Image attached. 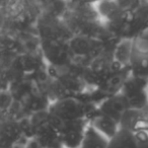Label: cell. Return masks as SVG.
I'll return each mask as SVG.
<instances>
[{
	"mask_svg": "<svg viewBox=\"0 0 148 148\" xmlns=\"http://www.w3.org/2000/svg\"><path fill=\"white\" fill-rule=\"evenodd\" d=\"M62 126L63 122L47 109L32 120V137L37 139L44 148H63Z\"/></svg>",
	"mask_w": 148,
	"mask_h": 148,
	"instance_id": "cell-1",
	"label": "cell"
},
{
	"mask_svg": "<svg viewBox=\"0 0 148 148\" xmlns=\"http://www.w3.org/2000/svg\"><path fill=\"white\" fill-rule=\"evenodd\" d=\"M88 124L89 119H78L63 122L61 134L63 148L80 147Z\"/></svg>",
	"mask_w": 148,
	"mask_h": 148,
	"instance_id": "cell-4",
	"label": "cell"
},
{
	"mask_svg": "<svg viewBox=\"0 0 148 148\" xmlns=\"http://www.w3.org/2000/svg\"><path fill=\"white\" fill-rule=\"evenodd\" d=\"M23 134L21 125L10 117H0V148H12Z\"/></svg>",
	"mask_w": 148,
	"mask_h": 148,
	"instance_id": "cell-7",
	"label": "cell"
},
{
	"mask_svg": "<svg viewBox=\"0 0 148 148\" xmlns=\"http://www.w3.org/2000/svg\"><path fill=\"white\" fill-rule=\"evenodd\" d=\"M120 91L126 97L132 109H141L148 105V78L130 74Z\"/></svg>",
	"mask_w": 148,
	"mask_h": 148,
	"instance_id": "cell-3",
	"label": "cell"
},
{
	"mask_svg": "<svg viewBox=\"0 0 148 148\" xmlns=\"http://www.w3.org/2000/svg\"><path fill=\"white\" fill-rule=\"evenodd\" d=\"M128 109H130L129 101L125 95L121 91H119L114 95H108L101 101H99L95 108V113L109 116L118 121L120 124L121 117Z\"/></svg>",
	"mask_w": 148,
	"mask_h": 148,
	"instance_id": "cell-5",
	"label": "cell"
},
{
	"mask_svg": "<svg viewBox=\"0 0 148 148\" xmlns=\"http://www.w3.org/2000/svg\"><path fill=\"white\" fill-rule=\"evenodd\" d=\"M136 148H148V132L141 131L135 133Z\"/></svg>",
	"mask_w": 148,
	"mask_h": 148,
	"instance_id": "cell-12",
	"label": "cell"
},
{
	"mask_svg": "<svg viewBox=\"0 0 148 148\" xmlns=\"http://www.w3.org/2000/svg\"><path fill=\"white\" fill-rule=\"evenodd\" d=\"M120 127L134 133L148 132V105L141 109H128L120 120Z\"/></svg>",
	"mask_w": 148,
	"mask_h": 148,
	"instance_id": "cell-6",
	"label": "cell"
},
{
	"mask_svg": "<svg viewBox=\"0 0 148 148\" xmlns=\"http://www.w3.org/2000/svg\"><path fill=\"white\" fill-rule=\"evenodd\" d=\"M108 143L109 138L97 131L92 125L88 124L79 148H108Z\"/></svg>",
	"mask_w": 148,
	"mask_h": 148,
	"instance_id": "cell-11",
	"label": "cell"
},
{
	"mask_svg": "<svg viewBox=\"0 0 148 148\" xmlns=\"http://www.w3.org/2000/svg\"><path fill=\"white\" fill-rule=\"evenodd\" d=\"M25 148H44L43 146L40 144V142L37 139H35L34 137H32L29 140V143L27 144V147Z\"/></svg>",
	"mask_w": 148,
	"mask_h": 148,
	"instance_id": "cell-13",
	"label": "cell"
},
{
	"mask_svg": "<svg viewBox=\"0 0 148 148\" xmlns=\"http://www.w3.org/2000/svg\"><path fill=\"white\" fill-rule=\"evenodd\" d=\"M108 148H136L135 133L120 127L115 135L109 139Z\"/></svg>",
	"mask_w": 148,
	"mask_h": 148,
	"instance_id": "cell-10",
	"label": "cell"
},
{
	"mask_svg": "<svg viewBox=\"0 0 148 148\" xmlns=\"http://www.w3.org/2000/svg\"><path fill=\"white\" fill-rule=\"evenodd\" d=\"M97 105L91 107L90 103L74 97H65L56 99L48 108L52 114L62 122L78 119H89L95 114Z\"/></svg>",
	"mask_w": 148,
	"mask_h": 148,
	"instance_id": "cell-2",
	"label": "cell"
},
{
	"mask_svg": "<svg viewBox=\"0 0 148 148\" xmlns=\"http://www.w3.org/2000/svg\"><path fill=\"white\" fill-rule=\"evenodd\" d=\"M89 124L92 125L99 132L107 138H111L116 134V132L120 129V124L115 119L109 117V116L97 114L95 112L92 116L89 118Z\"/></svg>",
	"mask_w": 148,
	"mask_h": 148,
	"instance_id": "cell-9",
	"label": "cell"
},
{
	"mask_svg": "<svg viewBox=\"0 0 148 148\" xmlns=\"http://www.w3.org/2000/svg\"><path fill=\"white\" fill-rule=\"evenodd\" d=\"M99 1H103V0H95V3L99 2Z\"/></svg>",
	"mask_w": 148,
	"mask_h": 148,
	"instance_id": "cell-14",
	"label": "cell"
},
{
	"mask_svg": "<svg viewBox=\"0 0 148 148\" xmlns=\"http://www.w3.org/2000/svg\"><path fill=\"white\" fill-rule=\"evenodd\" d=\"M128 67L131 75L148 78V49H142L138 43V40L133 41Z\"/></svg>",
	"mask_w": 148,
	"mask_h": 148,
	"instance_id": "cell-8",
	"label": "cell"
}]
</instances>
